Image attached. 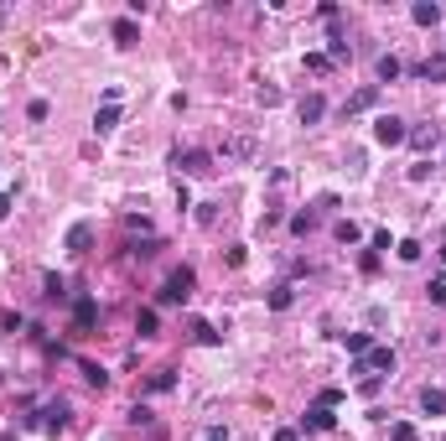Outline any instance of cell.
Returning a JSON list of instances; mask_svg holds the SVG:
<instances>
[{
	"label": "cell",
	"instance_id": "1",
	"mask_svg": "<svg viewBox=\"0 0 446 441\" xmlns=\"http://www.w3.org/2000/svg\"><path fill=\"white\" fill-rule=\"evenodd\" d=\"M374 140H379V146H405V140H410V130H405V120L379 115V120H374Z\"/></svg>",
	"mask_w": 446,
	"mask_h": 441
},
{
	"label": "cell",
	"instance_id": "2",
	"mask_svg": "<svg viewBox=\"0 0 446 441\" xmlns=\"http://www.w3.org/2000/svg\"><path fill=\"white\" fill-rule=\"evenodd\" d=\"M187 291H192V270H176V275L161 286V306H176V302H187Z\"/></svg>",
	"mask_w": 446,
	"mask_h": 441
},
{
	"label": "cell",
	"instance_id": "3",
	"mask_svg": "<svg viewBox=\"0 0 446 441\" xmlns=\"http://www.w3.org/2000/svg\"><path fill=\"white\" fill-rule=\"evenodd\" d=\"M395 363H399V359H395V348H368V353H364V374L374 369L379 379H389V374H395Z\"/></svg>",
	"mask_w": 446,
	"mask_h": 441
},
{
	"label": "cell",
	"instance_id": "4",
	"mask_svg": "<svg viewBox=\"0 0 446 441\" xmlns=\"http://www.w3.org/2000/svg\"><path fill=\"white\" fill-rule=\"evenodd\" d=\"M176 172L202 177V172H213V156H208V151H176Z\"/></svg>",
	"mask_w": 446,
	"mask_h": 441
},
{
	"label": "cell",
	"instance_id": "5",
	"mask_svg": "<svg viewBox=\"0 0 446 441\" xmlns=\"http://www.w3.org/2000/svg\"><path fill=\"white\" fill-rule=\"evenodd\" d=\"M62 244H68V255H89V244H94V223H73Z\"/></svg>",
	"mask_w": 446,
	"mask_h": 441
},
{
	"label": "cell",
	"instance_id": "6",
	"mask_svg": "<svg viewBox=\"0 0 446 441\" xmlns=\"http://www.w3.org/2000/svg\"><path fill=\"white\" fill-rule=\"evenodd\" d=\"M410 21H415V26H441V5H436V0H415V5H410Z\"/></svg>",
	"mask_w": 446,
	"mask_h": 441
},
{
	"label": "cell",
	"instance_id": "7",
	"mask_svg": "<svg viewBox=\"0 0 446 441\" xmlns=\"http://www.w3.org/2000/svg\"><path fill=\"white\" fill-rule=\"evenodd\" d=\"M296 115H301V125H317V120L327 115V99H322V93H306V99H301V109H296Z\"/></svg>",
	"mask_w": 446,
	"mask_h": 441
},
{
	"label": "cell",
	"instance_id": "8",
	"mask_svg": "<svg viewBox=\"0 0 446 441\" xmlns=\"http://www.w3.org/2000/svg\"><path fill=\"white\" fill-rule=\"evenodd\" d=\"M374 104H379V89L368 83V89H358L348 104H342V115H364V109H374Z\"/></svg>",
	"mask_w": 446,
	"mask_h": 441
},
{
	"label": "cell",
	"instance_id": "9",
	"mask_svg": "<svg viewBox=\"0 0 446 441\" xmlns=\"http://www.w3.org/2000/svg\"><path fill=\"white\" fill-rule=\"evenodd\" d=\"M410 146H415V151H436V146H441V130H436V125L410 130Z\"/></svg>",
	"mask_w": 446,
	"mask_h": 441
},
{
	"label": "cell",
	"instance_id": "10",
	"mask_svg": "<svg viewBox=\"0 0 446 441\" xmlns=\"http://www.w3.org/2000/svg\"><path fill=\"white\" fill-rule=\"evenodd\" d=\"M42 426H47V431H62V426H68V400H58V405L42 410Z\"/></svg>",
	"mask_w": 446,
	"mask_h": 441
},
{
	"label": "cell",
	"instance_id": "11",
	"mask_svg": "<svg viewBox=\"0 0 446 441\" xmlns=\"http://www.w3.org/2000/svg\"><path fill=\"white\" fill-rule=\"evenodd\" d=\"M421 410H425V416H446V395L425 384V389H421Z\"/></svg>",
	"mask_w": 446,
	"mask_h": 441
},
{
	"label": "cell",
	"instance_id": "12",
	"mask_svg": "<svg viewBox=\"0 0 446 441\" xmlns=\"http://www.w3.org/2000/svg\"><path fill=\"white\" fill-rule=\"evenodd\" d=\"M94 317H99V306L89 302V296H83V302L73 306V322H78V332H89V327H94Z\"/></svg>",
	"mask_w": 446,
	"mask_h": 441
},
{
	"label": "cell",
	"instance_id": "13",
	"mask_svg": "<svg viewBox=\"0 0 446 441\" xmlns=\"http://www.w3.org/2000/svg\"><path fill=\"white\" fill-rule=\"evenodd\" d=\"M306 426L312 431H332V405H312L306 410Z\"/></svg>",
	"mask_w": 446,
	"mask_h": 441
},
{
	"label": "cell",
	"instance_id": "14",
	"mask_svg": "<svg viewBox=\"0 0 446 441\" xmlns=\"http://www.w3.org/2000/svg\"><path fill=\"white\" fill-rule=\"evenodd\" d=\"M115 125H119V104H104V109L94 115V130H99V135H109Z\"/></svg>",
	"mask_w": 446,
	"mask_h": 441
},
{
	"label": "cell",
	"instance_id": "15",
	"mask_svg": "<svg viewBox=\"0 0 446 441\" xmlns=\"http://www.w3.org/2000/svg\"><path fill=\"white\" fill-rule=\"evenodd\" d=\"M172 384H176V374H172V369H156V374H151V384H145V389H151V395H166V389H172Z\"/></svg>",
	"mask_w": 446,
	"mask_h": 441
},
{
	"label": "cell",
	"instance_id": "16",
	"mask_svg": "<svg viewBox=\"0 0 446 441\" xmlns=\"http://www.w3.org/2000/svg\"><path fill=\"white\" fill-rule=\"evenodd\" d=\"M156 327H161V317H156L151 306H145V312L135 317V332H141V337H156Z\"/></svg>",
	"mask_w": 446,
	"mask_h": 441
},
{
	"label": "cell",
	"instance_id": "17",
	"mask_svg": "<svg viewBox=\"0 0 446 441\" xmlns=\"http://www.w3.org/2000/svg\"><path fill=\"white\" fill-rule=\"evenodd\" d=\"M135 36H141V32H135V21H130V16H119V21H115V42H119V47H130Z\"/></svg>",
	"mask_w": 446,
	"mask_h": 441
},
{
	"label": "cell",
	"instance_id": "18",
	"mask_svg": "<svg viewBox=\"0 0 446 441\" xmlns=\"http://www.w3.org/2000/svg\"><path fill=\"white\" fill-rule=\"evenodd\" d=\"M421 78H431V83H441V78H446V52L425 63V68H421Z\"/></svg>",
	"mask_w": 446,
	"mask_h": 441
},
{
	"label": "cell",
	"instance_id": "19",
	"mask_svg": "<svg viewBox=\"0 0 446 441\" xmlns=\"http://www.w3.org/2000/svg\"><path fill=\"white\" fill-rule=\"evenodd\" d=\"M399 78V58H379V83H395Z\"/></svg>",
	"mask_w": 446,
	"mask_h": 441
},
{
	"label": "cell",
	"instance_id": "20",
	"mask_svg": "<svg viewBox=\"0 0 446 441\" xmlns=\"http://www.w3.org/2000/svg\"><path fill=\"white\" fill-rule=\"evenodd\" d=\"M395 255L410 265V260H421V244H415V239H399V244H395Z\"/></svg>",
	"mask_w": 446,
	"mask_h": 441
},
{
	"label": "cell",
	"instance_id": "21",
	"mask_svg": "<svg viewBox=\"0 0 446 441\" xmlns=\"http://www.w3.org/2000/svg\"><path fill=\"white\" fill-rule=\"evenodd\" d=\"M389 441H415V426L410 420H395V426H389Z\"/></svg>",
	"mask_w": 446,
	"mask_h": 441
},
{
	"label": "cell",
	"instance_id": "22",
	"mask_svg": "<svg viewBox=\"0 0 446 441\" xmlns=\"http://www.w3.org/2000/svg\"><path fill=\"white\" fill-rule=\"evenodd\" d=\"M425 296H431V306H446V280H441V275H436V280H431V286H425Z\"/></svg>",
	"mask_w": 446,
	"mask_h": 441
},
{
	"label": "cell",
	"instance_id": "23",
	"mask_svg": "<svg viewBox=\"0 0 446 441\" xmlns=\"http://www.w3.org/2000/svg\"><path fill=\"white\" fill-rule=\"evenodd\" d=\"M306 68H312V73H327L332 58H327V52H306Z\"/></svg>",
	"mask_w": 446,
	"mask_h": 441
},
{
	"label": "cell",
	"instance_id": "24",
	"mask_svg": "<svg viewBox=\"0 0 446 441\" xmlns=\"http://www.w3.org/2000/svg\"><path fill=\"white\" fill-rule=\"evenodd\" d=\"M291 229H296V234H312V229H317V213H296Z\"/></svg>",
	"mask_w": 446,
	"mask_h": 441
},
{
	"label": "cell",
	"instance_id": "25",
	"mask_svg": "<svg viewBox=\"0 0 446 441\" xmlns=\"http://www.w3.org/2000/svg\"><path fill=\"white\" fill-rule=\"evenodd\" d=\"M83 379H89V384H99V389H104V384H109V374L99 369V363H83Z\"/></svg>",
	"mask_w": 446,
	"mask_h": 441
},
{
	"label": "cell",
	"instance_id": "26",
	"mask_svg": "<svg viewBox=\"0 0 446 441\" xmlns=\"http://www.w3.org/2000/svg\"><path fill=\"white\" fill-rule=\"evenodd\" d=\"M270 306H275V312H285V306H291V286H275L270 291Z\"/></svg>",
	"mask_w": 446,
	"mask_h": 441
},
{
	"label": "cell",
	"instance_id": "27",
	"mask_svg": "<svg viewBox=\"0 0 446 441\" xmlns=\"http://www.w3.org/2000/svg\"><path fill=\"white\" fill-rule=\"evenodd\" d=\"M348 353H358V359H364V353H368V332H348Z\"/></svg>",
	"mask_w": 446,
	"mask_h": 441
},
{
	"label": "cell",
	"instance_id": "28",
	"mask_svg": "<svg viewBox=\"0 0 446 441\" xmlns=\"http://www.w3.org/2000/svg\"><path fill=\"white\" fill-rule=\"evenodd\" d=\"M358 234H364V229H358V223H353V218H342V223H338V239H342V244H353V239H358Z\"/></svg>",
	"mask_w": 446,
	"mask_h": 441
},
{
	"label": "cell",
	"instance_id": "29",
	"mask_svg": "<svg viewBox=\"0 0 446 441\" xmlns=\"http://www.w3.org/2000/svg\"><path fill=\"white\" fill-rule=\"evenodd\" d=\"M358 389H364V395H379V389H384V379H379V374H364V379H358Z\"/></svg>",
	"mask_w": 446,
	"mask_h": 441
},
{
	"label": "cell",
	"instance_id": "30",
	"mask_svg": "<svg viewBox=\"0 0 446 441\" xmlns=\"http://www.w3.org/2000/svg\"><path fill=\"white\" fill-rule=\"evenodd\" d=\"M192 337H198V343H218V332H213L208 322H192Z\"/></svg>",
	"mask_w": 446,
	"mask_h": 441
},
{
	"label": "cell",
	"instance_id": "31",
	"mask_svg": "<svg viewBox=\"0 0 446 441\" xmlns=\"http://www.w3.org/2000/svg\"><path fill=\"white\" fill-rule=\"evenodd\" d=\"M202 441H228V426H208V431H202Z\"/></svg>",
	"mask_w": 446,
	"mask_h": 441
},
{
	"label": "cell",
	"instance_id": "32",
	"mask_svg": "<svg viewBox=\"0 0 446 441\" xmlns=\"http://www.w3.org/2000/svg\"><path fill=\"white\" fill-rule=\"evenodd\" d=\"M11 218V192H0V223Z\"/></svg>",
	"mask_w": 446,
	"mask_h": 441
},
{
	"label": "cell",
	"instance_id": "33",
	"mask_svg": "<svg viewBox=\"0 0 446 441\" xmlns=\"http://www.w3.org/2000/svg\"><path fill=\"white\" fill-rule=\"evenodd\" d=\"M275 441H301V436H296L291 426H281V431H275Z\"/></svg>",
	"mask_w": 446,
	"mask_h": 441
},
{
	"label": "cell",
	"instance_id": "34",
	"mask_svg": "<svg viewBox=\"0 0 446 441\" xmlns=\"http://www.w3.org/2000/svg\"><path fill=\"white\" fill-rule=\"evenodd\" d=\"M441 260H446V239H441Z\"/></svg>",
	"mask_w": 446,
	"mask_h": 441
}]
</instances>
